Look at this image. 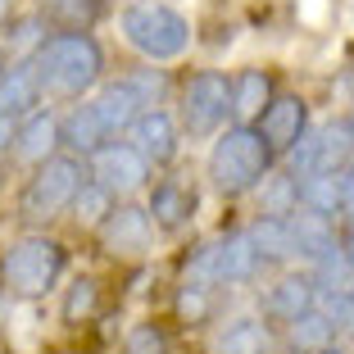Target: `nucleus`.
Instances as JSON below:
<instances>
[{
	"instance_id": "f257e3e1",
	"label": "nucleus",
	"mask_w": 354,
	"mask_h": 354,
	"mask_svg": "<svg viewBox=\"0 0 354 354\" xmlns=\"http://www.w3.org/2000/svg\"><path fill=\"white\" fill-rule=\"evenodd\" d=\"M32 73L46 104H73L104 82L109 59L95 32H50L32 55Z\"/></svg>"
},
{
	"instance_id": "f03ea898",
	"label": "nucleus",
	"mask_w": 354,
	"mask_h": 354,
	"mask_svg": "<svg viewBox=\"0 0 354 354\" xmlns=\"http://www.w3.org/2000/svg\"><path fill=\"white\" fill-rule=\"evenodd\" d=\"M64 272H68V245L55 232H19L0 245V291L10 300H46L59 291Z\"/></svg>"
},
{
	"instance_id": "7ed1b4c3",
	"label": "nucleus",
	"mask_w": 354,
	"mask_h": 354,
	"mask_svg": "<svg viewBox=\"0 0 354 354\" xmlns=\"http://www.w3.org/2000/svg\"><path fill=\"white\" fill-rule=\"evenodd\" d=\"M277 168V155L268 150L254 127L245 123H227L205 155V187L218 200H250V191Z\"/></svg>"
},
{
	"instance_id": "20e7f679",
	"label": "nucleus",
	"mask_w": 354,
	"mask_h": 354,
	"mask_svg": "<svg viewBox=\"0 0 354 354\" xmlns=\"http://www.w3.org/2000/svg\"><path fill=\"white\" fill-rule=\"evenodd\" d=\"M86 182V159L77 155H50L46 164L28 168L14 200V223L23 232H50L59 218H68V205H73L77 187Z\"/></svg>"
},
{
	"instance_id": "39448f33",
	"label": "nucleus",
	"mask_w": 354,
	"mask_h": 354,
	"mask_svg": "<svg viewBox=\"0 0 354 354\" xmlns=\"http://www.w3.org/2000/svg\"><path fill=\"white\" fill-rule=\"evenodd\" d=\"M268 277L254 254L245 227H223L218 236L200 241L182 263V286H200V291H241V286H259Z\"/></svg>"
},
{
	"instance_id": "423d86ee",
	"label": "nucleus",
	"mask_w": 354,
	"mask_h": 354,
	"mask_svg": "<svg viewBox=\"0 0 354 354\" xmlns=\"http://www.w3.org/2000/svg\"><path fill=\"white\" fill-rule=\"evenodd\" d=\"M118 37L146 64H173L191 50V19L168 0H127L118 10Z\"/></svg>"
},
{
	"instance_id": "0eeeda50",
	"label": "nucleus",
	"mask_w": 354,
	"mask_h": 354,
	"mask_svg": "<svg viewBox=\"0 0 354 354\" xmlns=\"http://www.w3.org/2000/svg\"><path fill=\"white\" fill-rule=\"evenodd\" d=\"M173 118L182 141H214L232 123V82L223 68H187L173 82Z\"/></svg>"
},
{
	"instance_id": "6e6552de",
	"label": "nucleus",
	"mask_w": 354,
	"mask_h": 354,
	"mask_svg": "<svg viewBox=\"0 0 354 354\" xmlns=\"http://www.w3.org/2000/svg\"><path fill=\"white\" fill-rule=\"evenodd\" d=\"M350 159H354V146H350V132H345V118L332 114V118H318V123L304 127V136L281 155V168L295 177L341 173Z\"/></svg>"
},
{
	"instance_id": "1a4fd4ad",
	"label": "nucleus",
	"mask_w": 354,
	"mask_h": 354,
	"mask_svg": "<svg viewBox=\"0 0 354 354\" xmlns=\"http://www.w3.org/2000/svg\"><path fill=\"white\" fill-rule=\"evenodd\" d=\"M91 236L109 259L136 263V259H146V254L155 250L159 232H155V223H150V214H146L141 200H114V209L100 218V227H95Z\"/></svg>"
},
{
	"instance_id": "9d476101",
	"label": "nucleus",
	"mask_w": 354,
	"mask_h": 354,
	"mask_svg": "<svg viewBox=\"0 0 354 354\" xmlns=\"http://www.w3.org/2000/svg\"><path fill=\"white\" fill-rule=\"evenodd\" d=\"M141 205H146L159 236H182V232H191V223L200 214V187L196 177L168 168L164 177H150V187L141 191Z\"/></svg>"
},
{
	"instance_id": "9b49d317",
	"label": "nucleus",
	"mask_w": 354,
	"mask_h": 354,
	"mask_svg": "<svg viewBox=\"0 0 354 354\" xmlns=\"http://www.w3.org/2000/svg\"><path fill=\"white\" fill-rule=\"evenodd\" d=\"M86 177L100 182L114 200H141V191L150 187V177H155V173H150L146 159L118 136V141H104V146L86 159Z\"/></svg>"
},
{
	"instance_id": "f8f14e48",
	"label": "nucleus",
	"mask_w": 354,
	"mask_h": 354,
	"mask_svg": "<svg viewBox=\"0 0 354 354\" xmlns=\"http://www.w3.org/2000/svg\"><path fill=\"white\" fill-rule=\"evenodd\" d=\"M313 295H318V286L309 281L304 268H281V272H268V277H263L259 295H254V313L272 327H286L291 318H300V313L313 309Z\"/></svg>"
},
{
	"instance_id": "ddd939ff",
	"label": "nucleus",
	"mask_w": 354,
	"mask_h": 354,
	"mask_svg": "<svg viewBox=\"0 0 354 354\" xmlns=\"http://www.w3.org/2000/svg\"><path fill=\"white\" fill-rule=\"evenodd\" d=\"M123 141L136 150V155L150 164V173H168L182 159V132H177L173 109H150V114H136V123L123 132Z\"/></svg>"
},
{
	"instance_id": "4468645a",
	"label": "nucleus",
	"mask_w": 354,
	"mask_h": 354,
	"mask_svg": "<svg viewBox=\"0 0 354 354\" xmlns=\"http://www.w3.org/2000/svg\"><path fill=\"white\" fill-rule=\"evenodd\" d=\"M313 123V109H309V95H300V91H277L268 104H263V114L254 118V132L268 141V150L277 155V164H281V155L295 146L304 136V127Z\"/></svg>"
},
{
	"instance_id": "2eb2a0df",
	"label": "nucleus",
	"mask_w": 354,
	"mask_h": 354,
	"mask_svg": "<svg viewBox=\"0 0 354 354\" xmlns=\"http://www.w3.org/2000/svg\"><path fill=\"white\" fill-rule=\"evenodd\" d=\"M209 354H277V327L263 323L254 309H236L214 323Z\"/></svg>"
},
{
	"instance_id": "dca6fc26",
	"label": "nucleus",
	"mask_w": 354,
	"mask_h": 354,
	"mask_svg": "<svg viewBox=\"0 0 354 354\" xmlns=\"http://www.w3.org/2000/svg\"><path fill=\"white\" fill-rule=\"evenodd\" d=\"M50 155H59V109L55 104H41L32 114L19 118L14 127V155H10V168H37L46 164Z\"/></svg>"
},
{
	"instance_id": "f3484780",
	"label": "nucleus",
	"mask_w": 354,
	"mask_h": 354,
	"mask_svg": "<svg viewBox=\"0 0 354 354\" xmlns=\"http://www.w3.org/2000/svg\"><path fill=\"white\" fill-rule=\"evenodd\" d=\"M227 82H232V123H245V127H250L254 118L263 114V104L281 91L277 68H263V64H245V68L227 73Z\"/></svg>"
},
{
	"instance_id": "a211bd4d",
	"label": "nucleus",
	"mask_w": 354,
	"mask_h": 354,
	"mask_svg": "<svg viewBox=\"0 0 354 354\" xmlns=\"http://www.w3.org/2000/svg\"><path fill=\"white\" fill-rule=\"evenodd\" d=\"M104 141H114L109 127L100 123L91 100H73L59 109V150L64 155H77V159H91Z\"/></svg>"
},
{
	"instance_id": "6ab92c4d",
	"label": "nucleus",
	"mask_w": 354,
	"mask_h": 354,
	"mask_svg": "<svg viewBox=\"0 0 354 354\" xmlns=\"http://www.w3.org/2000/svg\"><path fill=\"white\" fill-rule=\"evenodd\" d=\"M286 236H291V254H295V268H309L318 254H327L341 236L332 218L323 214H309V209H295L291 218H286Z\"/></svg>"
},
{
	"instance_id": "aec40b11",
	"label": "nucleus",
	"mask_w": 354,
	"mask_h": 354,
	"mask_svg": "<svg viewBox=\"0 0 354 354\" xmlns=\"http://www.w3.org/2000/svg\"><path fill=\"white\" fill-rule=\"evenodd\" d=\"M114 77L132 91V100L141 104V114H150V109H168V104H173V82H177V77L168 73L164 64L136 59V64H123Z\"/></svg>"
},
{
	"instance_id": "412c9836",
	"label": "nucleus",
	"mask_w": 354,
	"mask_h": 354,
	"mask_svg": "<svg viewBox=\"0 0 354 354\" xmlns=\"http://www.w3.org/2000/svg\"><path fill=\"white\" fill-rule=\"evenodd\" d=\"M50 32H95L109 19V0H32Z\"/></svg>"
},
{
	"instance_id": "4be33fe9",
	"label": "nucleus",
	"mask_w": 354,
	"mask_h": 354,
	"mask_svg": "<svg viewBox=\"0 0 354 354\" xmlns=\"http://www.w3.org/2000/svg\"><path fill=\"white\" fill-rule=\"evenodd\" d=\"M41 104L46 100H41V86H37V73H32V59L0 64V114L23 118Z\"/></svg>"
},
{
	"instance_id": "5701e85b",
	"label": "nucleus",
	"mask_w": 354,
	"mask_h": 354,
	"mask_svg": "<svg viewBox=\"0 0 354 354\" xmlns=\"http://www.w3.org/2000/svg\"><path fill=\"white\" fill-rule=\"evenodd\" d=\"M245 236H250L254 254H259L263 272H281V268H295V254H291V236H286V218H263L254 214L250 223H241Z\"/></svg>"
},
{
	"instance_id": "b1692460",
	"label": "nucleus",
	"mask_w": 354,
	"mask_h": 354,
	"mask_svg": "<svg viewBox=\"0 0 354 354\" xmlns=\"http://www.w3.org/2000/svg\"><path fill=\"white\" fill-rule=\"evenodd\" d=\"M86 100L95 104V114H100V123L109 127V136H114V141H118V136H123L127 127L136 123V114H141V104L132 100V91H127V86L118 82L114 73H104V82L95 86V91L86 95Z\"/></svg>"
},
{
	"instance_id": "393cba45",
	"label": "nucleus",
	"mask_w": 354,
	"mask_h": 354,
	"mask_svg": "<svg viewBox=\"0 0 354 354\" xmlns=\"http://www.w3.org/2000/svg\"><path fill=\"white\" fill-rule=\"evenodd\" d=\"M250 200H254V214H263V218H291L295 209H300V182H295V173H286L277 164L250 191Z\"/></svg>"
},
{
	"instance_id": "a878e982",
	"label": "nucleus",
	"mask_w": 354,
	"mask_h": 354,
	"mask_svg": "<svg viewBox=\"0 0 354 354\" xmlns=\"http://www.w3.org/2000/svg\"><path fill=\"white\" fill-rule=\"evenodd\" d=\"M50 37V28L41 23L37 10H23V14H10V23L0 28V59L14 64V59H32L37 46Z\"/></svg>"
},
{
	"instance_id": "bb28decb",
	"label": "nucleus",
	"mask_w": 354,
	"mask_h": 354,
	"mask_svg": "<svg viewBox=\"0 0 354 354\" xmlns=\"http://www.w3.org/2000/svg\"><path fill=\"white\" fill-rule=\"evenodd\" d=\"M327 345H341V341H336V332L313 309L291 318L286 327H277V354H318Z\"/></svg>"
},
{
	"instance_id": "cd10ccee",
	"label": "nucleus",
	"mask_w": 354,
	"mask_h": 354,
	"mask_svg": "<svg viewBox=\"0 0 354 354\" xmlns=\"http://www.w3.org/2000/svg\"><path fill=\"white\" fill-rule=\"evenodd\" d=\"M95 313H100V281L91 272H77L59 295V323L82 327V323H91Z\"/></svg>"
},
{
	"instance_id": "c85d7f7f",
	"label": "nucleus",
	"mask_w": 354,
	"mask_h": 354,
	"mask_svg": "<svg viewBox=\"0 0 354 354\" xmlns=\"http://www.w3.org/2000/svg\"><path fill=\"white\" fill-rule=\"evenodd\" d=\"M295 182H300V209L336 223V214H341V173H309V177H295Z\"/></svg>"
},
{
	"instance_id": "c756f323",
	"label": "nucleus",
	"mask_w": 354,
	"mask_h": 354,
	"mask_svg": "<svg viewBox=\"0 0 354 354\" xmlns=\"http://www.w3.org/2000/svg\"><path fill=\"white\" fill-rule=\"evenodd\" d=\"M218 291H200V286H182L177 281V291H173V313H177V323H187V327H214L218 323Z\"/></svg>"
},
{
	"instance_id": "7c9ffc66",
	"label": "nucleus",
	"mask_w": 354,
	"mask_h": 354,
	"mask_svg": "<svg viewBox=\"0 0 354 354\" xmlns=\"http://www.w3.org/2000/svg\"><path fill=\"white\" fill-rule=\"evenodd\" d=\"M109 209H114V196H109L100 182H91V177H86L82 187H77L73 205H68V218H73V227H77V232H95Z\"/></svg>"
},
{
	"instance_id": "2f4dec72",
	"label": "nucleus",
	"mask_w": 354,
	"mask_h": 354,
	"mask_svg": "<svg viewBox=\"0 0 354 354\" xmlns=\"http://www.w3.org/2000/svg\"><path fill=\"white\" fill-rule=\"evenodd\" d=\"M313 313L332 327L341 345L354 336V300H350V291H318L313 295Z\"/></svg>"
},
{
	"instance_id": "473e14b6",
	"label": "nucleus",
	"mask_w": 354,
	"mask_h": 354,
	"mask_svg": "<svg viewBox=\"0 0 354 354\" xmlns=\"http://www.w3.org/2000/svg\"><path fill=\"white\" fill-rule=\"evenodd\" d=\"M309 281L318 286V291H350V281H354V268L345 263V254H341V236H336V245L327 254H318V259L309 263Z\"/></svg>"
},
{
	"instance_id": "72a5a7b5",
	"label": "nucleus",
	"mask_w": 354,
	"mask_h": 354,
	"mask_svg": "<svg viewBox=\"0 0 354 354\" xmlns=\"http://www.w3.org/2000/svg\"><path fill=\"white\" fill-rule=\"evenodd\" d=\"M123 354H173V336H168L164 323H155V318H141V323L127 327Z\"/></svg>"
},
{
	"instance_id": "f704fd0d",
	"label": "nucleus",
	"mask_w": 354,
	"mask_h": 354,
	"mask_svg": "<svg viewBox=\"0 0 354 354\" xmlns=\"http://www.w3.org/2000/svg\"><path fill=\"white\" fill-rule=\"evenodd\" d=\"M336 227H354V159L341 168V214H336Z\"/></svg>"
},
{
	"instance_id": "c9c22d12",
	"label": "nucleus",
	"mask_w": 354,
	"mask_h": 354,
	"mask_svg": "<svg viewBox=\"0 0 354 354\" xmlns=\"http://www.w3.org/2000/svg\"><path fill=\"white\" fill-rule=\"evenodd\" d=\"M14 127H19V118L0 114V173H10V155H14Z\"/></svg>"
},
{
	"instance_id": "e433bc0d",
	"label": "nucleus",
	"mask_w": 354,
	"mask_h": 354,
	"mask_svg": "<svg viewBox=\"0 0 354 354\" xmlns=\"http://www.w3.org/2000/svg\"><path fill=\"white\" fill-rule=\"evenodd\" d=\"M341 254H345V263L354 268V227H341Z\"/></svg>"
},
{
	"instance_id": "4c0bfd02",
	"label": "nucleus",
	"mask_w": 354,
	"mask_h": 354,
	"mask_svg": "<svg viewBox=\"0 0 354 354\" xmlns=\"http://www.w3.org/2000/svg\"><path fill=\"white\" fill-rule=\"evenodd\" d=\"M341 118H345V132H350V146H354V104H350V109H341Z\"/></svg>"
},
{
	"instance_id": "58836bf2",
	"label": "nucleus",
	"mask_w": 354,
	"mask_h": 354,
	"mask_svg": "<svg viewBox=\"0 0 354 354\" xmlns=\"http://www.w3.org/2000/svg\"><path fill=\"white\" fill-rule=\"evenodd\" d=\"M10 14H14V0H0V28L10 23Z\"/></svg>"
},
{
	"instance_id": "ea45409f",
	"label": "nucleus",
	"mask_w": 354,
	"mask_h": 354,
	"mask_svg": "<svg viewBox=\"0 0 354 354\" xmlns=\"http://www.w3.org/2000/svg\"><path fill=\"white\" fill-rule=\"evenodd\" d=\"M318 354H350L345 345H327V350H318Z\"/></svg>"
},
{
	"instance_id": "a19ab883",
	"label": "nucleus",
	"mask_w": 354,
	"mask_h": 354,
	"mask_svg": "<svg viewBox=\"0 0 354 354\" xmlns=\"http://www.w3.org/2000/svg\"><path fill=\"white\" fill-rule=\"evenodd\" d=\"M350 300H354V281H350Z\"/></svg>"
}]
</instances>
